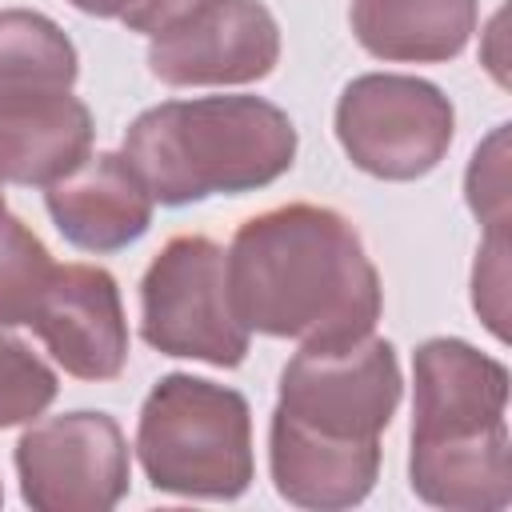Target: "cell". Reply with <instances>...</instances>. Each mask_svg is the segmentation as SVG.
Masks as SVG:
<instances>
[{
  "instance_id": "obj_16",
  "label": "cell",
  "mask_w": 512,
  "mask_h": 512,
  "mask_svg": "<svg viewBox=\"0 0 512 512\" xmlns=\"http://www.w3.org/2000/svg\"><path fill=\"white\" fill-rule=\"evenodd\" d=\"M60 392L56 372L16 336L0 328V432L40 420Z\"/></svg>"
},
{
  "instance_id": "obj_13",
  "label": "cell",
  "mask_w": 512,
  "mask_h": 512,
  "mask_svg": "<svg viewBox=\"0 0 512 512\" xmlns=\"http://www.w3.org/2000/svg\"><path fill=\"white\" fill-rule=\"evenodd\" d=\"M480 20L476 0H352L348 24L356 44L384 64H448Z\"/></svg>"
},
{
  "instance_id": "obj_6",
  "label": "cell",
  "mask_w": 512,
  "mask_h": 512,
  "mask_svg": "<svg viewBox=\"0 0 512 512\" xmlns=\"http://www.w3.org/2000/svg\"><path fill=\"white\" fill-rule=\"evenodd\" d=\"M140 336L160 356L236 368L252 332L228 292V252L196 232L172 236L140 276Z\"/></svg>"
},
{
  "instance_id": "obj_17",
  "label": "cell",
  "mask_w": 512,
  "mask_h": 512,
  "mask_svg": "<svg viewBox=\"0 0 512 512\" xmlns=\"http://www.w3.org/2000/svg\"><path fill=\"white\" fill-rule=\"evenodd\" d=\"M508 124H500L476 152L464 176V192H468V208L476 212V220L488 232H500L508 224Z\"/></svg>"
},
{
  "instance_id": "obj_8",
  "label": "cell",
  "mask_w": 512,
  "mask_h": 512,
  "mask_svg": "<svg viewBox=\"0 0 512 512\" xmlns=\"http://www.w3.org/2000/svg\"><path fill=\"white\" fill-rule=\"evenodd\" d=\"M20 500L36 512H108L128 496L132 452L108 412L76 408L32 420L16 440Z\"/></svg>"
},
{
  "instance_id": "obj_21",
  "label": "cell",
  "mask_w": 512,
  "mask_h": 512,
  "mask_svg": "<svg viewBox=\"0 0 512 512\" xmlns=\"http://www.w3.org/2000/svg\"><path fill=\"white\" fill-rule=\"evenodd\" d=\"M8 212V204H4V184H0V216Z\"/></svg>"
},
{
  "instance_id": "obj_14",
  "label": "cell",
  "mask_w": 512,
  "mask_h": 512,
  "mask_svg": "<svg viewBox=\"0 0 512 512\" xmlns=\"http://www.w3.org/2000/svg\"><path fill=\"white\" fill-rule=\"evenodd\" d=\"M80 56L68 32L36 8H0V108L72 92Z\"/></svg>"
},
{
  "instance_id": "obj_15",
  "label": "cell",
  "mask_w": 512,
  "mask_h": 512,
  "mask_svg": "<svg viewBox=\"0 0 512 512\" xmlns=\"http://www.w3.org/2000/svg\"><path fill=\"white\" fill-rule=\"evenodd\" d=\"M56 260L44 240L12 212L0 216V328L32 320V308L52 276Z\"/></svg>"
},
{
  "instance_id": "obj_7",
  "label": "cell",
  "mask_w": 512,
  "mask_h": 512,
  "mask_svg": "<svg viewBox=\"0 0 512 512\" xmlns=\"http://www.w3.org/2000/svg\"><path fill=\"white\" fill-rule=\"evenodd\" d=\"M336 140L344 156L388 184L428 176L452 148L456 108L424 76L364 72L336 100Z\"/></svg>"
},
{
  "instance_id": "obj_20",
  "label": "cell",
  "mask_w": 512,
  "mask_h": 512,
  "mask_svg": "<svg viewBox=\"0 0 512 512\" xmlns=\"http://www.w3.org/2000/svg\"><path fill=\"white\" fill-rule=\"evenodd\" d=\"M76 12H84V16H100V20H120L124 12H128V4L132 0H68Z\"/></svg>"
},
{
  "instance_id": "obj_3",
  "label": "cell",
  "mask_w": 512,
  "mask_h": 512,
  "mask_svg": "<svg viewBox=\"0 0 512 512\" xmlns=\"http://www.w3.org/2000/svg\"><path fill=\"white\" fill-rule=\"evenodd\" d=\"M508 368L460 336L412 352V492L448 512H500L512 500Z\"/></svg>"
},
{
  "instance_id": "obj_9",
  "label": "cell",
  "mask_w": 512,
  "mask_h": 512,
  "mask_svg": "<svg viewBox=\"0 0 512 512\" xmlns=\"http://www.w3.org/2000/svg\"><path fill=\"white\" fill-rule=\"evenodd\" d=\"M280 24L264 0H200L148 36V72L168 88H232L272 76Z\"/></svg>"
},
{
  "instance_id": "obj_19",
  "label": "cell",
  "mask_w": 512,
  "mask_h": 512,
  "mask_svg": "<svg viewBox=\"0 0 512 512\" xmlns=\"http://www.w3.org/2000/svg\"><path fill=\"white\" fill-rule=\"evenodd\" d=\"M200 0H132L128 12L120 16V24L128 32H144V36H156L160 28H168L172 20H180L184 12H192Z\"/></svg>"
},
{
  "instance_id": "obj_18",
  "label": "cell",
  "mask_w": 512,
  "mask_h": 512,
  "mask_svg": "<svg viewBox=\"0 0 512 512\" xmlns=\"http://www.w3.org/2000/svg\"><path fill=\"white\" fill-rule=\"evenodd\" d=\"M508 232H488L480 252H476V268H472V308L480 312V320L492 328L496 340L508 336L504 328V304H508Z\"/></svg>"
},
{
  "instance_id": "obj_11",
  "label": "cell",
  "mask_w": 512,
  "mask_h": 512,
  "mask_svg": "<svg viewBox=\"0 0 512 512\" xmlns=\"http://www.w3.org/2000/svg\"><path fill=\"white\" fill-rule=\"evenodd\" d=\"M152 192L124 152H88L68 176L44 188L56 232L80 252H120L152 228Z\"/></svg>"
},
{
  "instance_id": "obj_10",
  "label": "cell",
  "mask_w": 512,
  "mask_h": 512,
  "mask_svg": "<svg viewBox=\"0 0 512 512\" xmlns=\"http://www.w3.org/2000/svg\"><path fill=\"white\" fill-rule=\"evenodd\" d=\"M28 328L76 380L104 384L116 380L128 364V320L120 284L100 264H56Z\"/></svg>"
},
{
  "instance_id": "obj_1",
  "label": "cell",
  "mask_w": 512,
  "mask_h": 512,
  "mask_svg": "<svg viewBox=\"0 0 512 512\" xmlns=\"http://www.w3.org/2000/svg\"><path fill=\"white\" fill-rule=\"evenodd\" d=\"M400 392V360L384 336L300 344L280 372L268 420L276 496L312 512L368 500L384 460L380 436L400 408Z\"/></svg>"
},
{
  "instance_id": "obj_22",
  "label": "cell",
  "mask_w": 512,
  "mask_h": 512,
  "mask_svg": "<svg viewBox=\"0 0 512 512\" xmlns=\"http://www.w3.org/2000/svg\"><path fill=\"white\" fill-rule=\"evenodd\" d=\"M0 504H4V488H0Z\"/></svg>"
},
{
  "instance_id": "obj_5",
  "label": "cell",
  "mask_w": 512,
  "mask_h": 512,
  "mask_svg": "<svg viewBox=\"0 0 512 512\" xmlns=\"http://www.w3.org/2000/svg\"><path fill=\"white\" fill-rule=\"evenodd\" d=\"M136 460L164 496L236 500L256 480L252 408L228 384L168 372L140 404Z\"/></svg>"
},
{
  "instance_id": "obj_4",
  "label": "cell",
  "mask_w": 512,
  "mask_h": 512,
  "mask_svg": "<svg viewBox=\"0 0 512 512\" xmlns=\"http://www.w3.org/2000/svg\"><path fill=\"white\" fill-rule=\"evenodd\" d=\"M296 124L264 96H192L144 108L124 132V160L156 204L244 196L296 164Z\"/></svg>"
},
{
  "instance_id": "obj_12",
  "label": "cell",
  "mask_w": 512,
  "mask_h": 512,
  "mask_svg": "<svg viewBox=\"0 0 512 512\" xmlns=\"http://www.w3.org/2000/svg\"><path fill=\"white\" fill-rule=\"evenodd\" d=\"M96 140L92 108L72 96H40L0 108V184L48 188L68 176Z\"/></svg>"
},
{
  "instance_id": "obj_2",
  "label": "cell",
  "mask_w": 512,
  "mask_h": 512,
  "mask_svg": "<svg viewBox=\"0 0 512 512\" xmlns=\"http://www.w3.org/2000/svg\"><path fill=\"white\" fill-rule=\"evenodd\" d=\"M228 292L248 332L300 344L364 336L384 312L380 272L356 224L324 204L248 216L228 244Z\"/></svg>"
}]
</instances>
